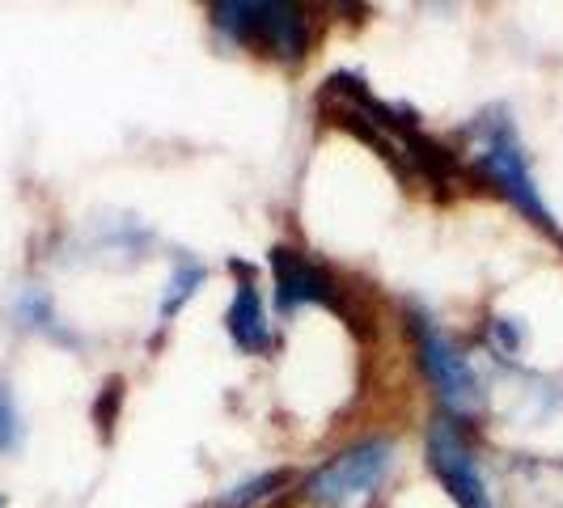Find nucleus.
Instances as JSON below:
<instances>
[{
    "label": "nucleus",
    "mask_w": 563,
    "mask_h": 508,
    "mask_svg": "<svg viewBox=\"0 0 563 508\" xmlns=\"http://www.w3.org/2000/svg\"><path fill=\"white\" fill-rule=\"evenodd\" d=\"M318 111L327 123H335L343 132H352L356 141H365L407 187H423V191H437V196L462 191L466 169L457 162V153L445 148L441 141H432L411 111H402L395 102H386L382 93H373L361 73L327 77L318 89Z\"/></svg>",
    "instance_id": "f257e3e1"
},
{
    "label": "nucleus",
    "mask_w": 563,
    "mask_h": 508,
    "mask_svg": "<svg viewBox=\"0 0 563 508\" xmlns=\"http://www.w3.org/2000/svg\"><path fill=\"white\" fill-rule=\"evenodd\" d=\"M457 162L466 169V183H479L492 196H500L521 217L530 221L538 233H547L551 242L563 246V225L555 221L551 203L538 187V174L530 166V148L517 128V119L508 107H483L475 119L462 123L457 132Z\"/></svg>",
    "instance_id": "f03ea898"
},
{
    "label": "nucleus",
    "mask_w": 563,
    "mask_h": 508,
    "mask_svg": "<svg viewBox=\"0 0 563 508\" xmlns=\"http://www.w3.org/2000/svg\"><path fill=\"white\" fill-rule=\"evenodd\" d=\"M402 327H407V343H411V361L420 368V382L432 390L441 416L471 428L487 411V386H483L475 361L466 356V347L423 306H407Z\"/></svg>",
    "instance_id": "7ed1b4c3"
},
{
    "label": "nucleus",
    "mask_w": 563,
    "mask_h": 508,
    "mask_svg": "<svg viewBox=\"0 0 563 508\" xmlns=\"http://www.w3.org/2000/svg\"><path fill=\"white\" fill-rule=\"evenodd\" d=\"M208 18L229 47L284 68L306 64L318 43V18L297 0H217Z\"/></svg>",
    "instance_id": "20e7f679"
},
{
    "label": "nucleus",
    "mask_w": 563,
    "mask_h": 508,
    "mask_svg": "<svg viewBox=\"0 0 563 508\" xmlns=\"http://www.w3.org/2000/svg\"><path fill=\"white\" fill-rule=\"evenodd\" d=\"M398 466V441L368 432L335 453H327L301 479V500L310 508H377Z\"/></svg>",
    "instance_id": "39448f33"
},
{
    "label": "nucleus",
    "mask_w": 563,
    "mask_h": 508,
    "mask_svg": "<svg viewBox=\"0 0 563 508\" xmlns=\"http://www.w3.org/2000/svg\"><path fill=\"white\" fill-rule=\"evenodd\" d=\"M423 466L445 487L453 508H496V492L483 471L475 432L450 416H432L423 428Z\"/></svg>",
    "instance_id": "423d86ee"
},
{
    "label": "nucleus",
    "mask_w": 563,
    "mask_h": 508,
    "mask_svg": "<svg viewBox=\"0 0 563 508\" xmlns=\"http://www.w3.org/2000/svg\"><path fill=\"white\" fill-rule=\"evenodd\" d=\"M267 267H272V301H276L280 318H297L301 310H331L343 322L356 318L343 280L310 251L280 242L267 258Z\"/></svg>",
    "instance_id": "0eeeda50"
},
{
    "label": "nucleus",
    "mask_w": 563,
    "mask_h": 508,
    "mask_svg": "<svg viewBox=\"0 0 563 508\" xmlns=\"http://www.w3.org/2000/svg\"><path fill=\"white\" fill-rule=\"evenodd\" d=\"M233 292L225 306V335L242 356H272L280 331H276V313L263 297V284L251 263H233Z\"/></svg>",
    "instance_id": "6e6552de"
},
{
    "label": "nucleus",
    "mask_w": 563,
    "mask_h": 508,
    "mask_svg": "<svg viewBox=\"0 0 563 508\" xmlns=\"http://www.w3.org/2000/svg\"><path fill=\"white\" fill-rule=\"evenodd\" d=\"M73 254H81L85 263H98V267H141L157 254V233L136 221V217H98V221H85V229L73 242Z\"/></svg>",
    "instance_id": "1a4fd4ad"
},
{
    "label": "nucleus",
    "mask_w": 563,
    "mask_h": 508,
    "mask_svg": "<svg viewBox=\"0 0 563 508\" xmlns=\"http://www.w3.org/2000/svg\"><path fill=\"white\" fill-rule=\"evenodd\" d=\"M203 284H208V263H203L199 254H187V251L174 254L169 276H166V288L157 292V310H153V318H157V327H162V331H166V327H174V318H178V313L196 301Z\"/></svg>",
    "instance_id": "9d476101"
},
{
    "label": "nucleus",
    "mask_w": 563,
    "mask_h": 508,
    "mask_svg": "<svg viewBox=\"0 0 563 508\" xmlns=\"http://www.w3.org/2000/svg\"><path fill=\"white\" fill-rule=\"evenodd\" d=\"M13 322H18L22 331H34V335L52 339L59 347H81V335L59 318L52 292L38 288V284H30V288H22V292L13 297Z\"/></svg>",
    "instance_id": "9b49d317"
},
{
    "label": "nucleus",
    "mask_w": 563,
    "mask_h": 508,
    "mask_svg": "<svg viewBox=\"0 0 563 508\" xmlns=\"http://www.w3.org/2000/svg\"><path fill=\"white\" fill-rule=\"evenodd\" d=\"M292 496L288 471H254L246 479L221 487L203 508H280Z\"/></svg>",
    "instance_id": "f8f14e48"
},
{
    "label": "nucleus",
    "mask_w": 563,
    "mask_h": 508,
    "mask_svg": "<svg viewBox=\"0 0 563 508\" xmlns=\"http://www.w3.org/2000/svg\"><path fill=\"white\" fill-rule=\"evenodd\" d=\"M26 428H22V411H18V398L13 390L0 382V453H13L22 445Z\"/></svg>",
    "instance_id": "ddd939ff"
},
{
    "label": "nucleus",
    "mask_w": 563,
    "mask_h": 508,
    "mask_svg": "<svg viewBox=\"0 0 563 508\" xmlns=\"http://www.w3.org/2000/svg\"><path fill=\"white\" fill-rule=\"evenodd\" d=\"M4 505H9V500H4V496H0V508H4Z\"/></svg>",
    "instance_id": "4468645a"
}]
</instances>
